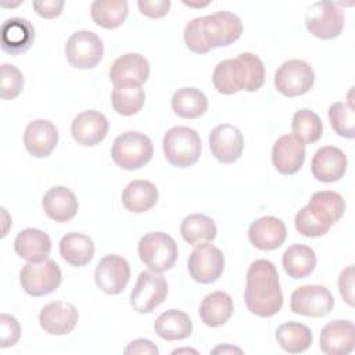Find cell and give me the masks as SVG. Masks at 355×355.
<instances>
[{"instance_id":"cell-35","label":"cell","mask_w":355,"mask_h":355,"mask_svg":"<svg viewBox=\"0 0 355 355\" xmlns=\"http://www.w3.org/2000/svg\"><path fill=\"white\" fill-rule=\"evenodd\" d=\"M276 340L283 351L298 354L306 351L312 345L313 336L308 326L298 322H287L277 327Z\"/></svg>"},{"instance_id":"cell-23","label":"cell","mask_w":355,"mask_h":355,"mask_svg":"<svg viewBox=\"0 0 355 355\" xmlns=\"http://www.w3.org/2000/svg\"><path fill=\"white\" fill-rule=\"evenodd\" d=\"M35 42L33 25L21 17L8 18L1 25V50L10 55L26 53Z\"/></svg>"},{"instance_id":"cell-45","label":"cell","mask_w":355,"mask_h":355,"mask_svg":"<svg viewBox=\"0 0 355 355\" xmlns=\"http://www.w3.org/2000/svg\"><path fill=\"white\" fill-rule=\"evenodd\" d=\"M338 290L343 300L349 305L354 306V266L349 265L340 273L338 277Z\"/></svg>"},{"instance_id":"cell-8","label":"cell","mask_w":355,"mask_h":355,"mask_svg":"<svg viewBox=\"0 0 355 355\" xmlns=\"http://www.w3.org/2000/svg\"><path fill=\"white\" fill-rule=\"evenodd\" d=\"M305 25L318 39H334L344 28V11L336 3L316 1L305 12Z\"/></svg>"},{"instance_id":"cell-28","label":"cell","mask_w":355,"mask_h":355,"mask_svg":"<svg viewBox=\"0 0 355 355\" xmlns=\"http://www.w3.org/2000/svg\"><path fill=\"white\" fill-rule=\"evenodd\" d=\"M212 83L222 94H234L244 90L245 75L240 58H227L218 62L212 72Z\"/></svg>"},{"instance_id":"cell-34","label":"cell","mask_w":355,"mask_h":355,"mask_svg":"<svg viewBox=\"0 0 355 355\" xmlns=\"http://www.w3.org/2000/svg\"><path fill=\"white\" fill-rule=\"evenodd\" d=\"M180 234L190 245L211 243L216 237V223L204 214H190L180 223Z\"/></svg>"},{"instance_id":"cell-21","label":"cell","mask_w":355,"mask_h":355,"mask_svg":"<svg viewBox=\"0 0 355 355\" xmlns=\"http://www.w3.org/2000/svg\"><path fill=\"white\" fill-rule=\"evenodd\" d=\"M58 143V130L47 119H35L28 123L24 132V146L36 158L49 157Z\"/></svg>"},{"instance_id":"cell-50","label":"cell","mask_w":355,"mask_h":355,"mask_svg":"<svg viewBox=\"0 0 355 355\" xmlns=\"http://www.w3.org/2000/svg\"><path fill=\"white\" fill-rule=\"evenodd\" d=\"M180 352H194V354H197V351L196 349H187V348H183V349H175L172 354H180Z\"/></svg>"},{"instance_id":"cell-30","label":"cell","mask_w":355,"mask_h":355,"mask_svg":"<svg viewBox=\"0 0 355 355\" xmlns=\"http://www.w3.org/2000/svg\"><path fill=\"white\" fill-rule=\"evenodd\" d=\"M334 223L333 218L324 209L312 202H308L298 211L294 219L297 232L305 237L324 236Z\"/></svg>"},{"instance_id":"cell-27","label":"cell","mask_w":355,"mask_h":355,"mask_svg":"<svg viewBox=\"0 0 355 355\" xmlns=\"http://www.w3.org/2000/svg\"><path fill=\"white\" fill-rule=\"evenodd\" d=\"M234 305L232 297L225 291H214L201 301L198 315L208 327H219L225 324L233 315Z\"/></svg>"},{"instance_id":"cell-31","label":"cell","mask_w":355,"mask_h":355,"mask_svg":"<svg viewBox=\"0 0 355 355\" xmlns=\"http://www.w3.org/2000/svg\"><path fill=\"white\" fill-rule=\"evenodd\" d=\"M60 255L72 266H85L94 255V243L83 233H67L60 240Z\"/></svg>"},{"instance_id":"cell-26","label":"cell","mask_w":355,"mask_h":355,"mask_svg":"<svg viewBox=\"0 0 355 355\" xmlns=\"http://www.w3.org/2000/svg\"><path fill=\"white\" fill-rule=\"evenodd\" d=\"M123 207L133 214H143L150 211L158 201L157 186L144 179H136L129 182L122 191Z\"/></svg>"},{"instance_id":"cell-12","label":"cell","mask_w":355,"mask_h":355,"mask_svg":"<svg viewBox=\"0 0 355 355\" xmlns=\"http://www.w3.org/2000/svg\"><path fill=\"white\" fill-rule=\"evenodd\" d=\"M334 306V298L329 288L319 284L297 287L290 298V309L308 318H323Z\"/></svg>"},{"instance_id":"cell-13","label":"cell","mask_w":355,"mask_h":355,"mask_svg":"<svg viewBox=\"0 0 355 355\" xmlns=\"http://www.w3.org/2000/svg\"><path fill=\"white\" fill-rule=\"evenodd\" d=\"M130 279V266L128 261L119 255L108 254L103 257L94 270V282L97 287L110 295H116L125 290Z\"/></svg>"},{"instance_id":"cell-15","label":"cell","mask_w":355,"mask_h":355,"mask_svg":"<svg viewBox=\"0 0 355 355\" xmlns=\"http://www.w3.org/2000/svg\"><path fill=\"white\" fill-rule=\"evenodd\" d=\"M209 148L212 155L222 164L237 161L244 148V137L239 128L230 123L215 126L209 133Z\"/></svg>"},{"instance_id":"cell-14","label":"cell","mask_w":355,"mask_h":355,"mask_svg":"<svg viewBox=\"0 0 355 355\" xmlns=\"http://www.w3.org/2000/svg\"><path fill=\"white\" fill-rule=\"evenodd\" d=\"M108 75L114 87L141 86L150 76V64L139 53H126L112 62Z\"/></svg>"},{"instance_id":"cell-11","label":"cell","mask_w":355,"mask_h":355,"mask_svg":"<svg viewBox=\"0 0 355 355\" xmlns=\"http://www.w3.org/2000/svg\"><path fill=\"white\" fill-rule=\"evenodd\" d=\"M187 269L193 280L201 284H209L222 276L225 270V257L218 247L204 243L196 245L191 251Z\"/></svg>"},{"instance_id":"cell-48","label":"cell","mask_w":355,"mask_h":355,"mask_svg":"<svg viewBox=\"0 0 355 355\" xmlns=\"http://www.w3.org/2000/svg\"><path fill=\"white\" fill-rule=\"evenodd\" d=\"M214 354H216V352H239V354H241V349L240 348H236V347H227V345H220V347H218V348H215L214 351H212Z\"/></svg>"},{"instance_id":"cell-7","label":"cell","mask_w":355,"mask_h":355,"mask_svg":"<svg viewBox=\"0 0 355 355\" xmlns=\"http://www.w3.org/2000/svg\"><path fill=\"white\" fill-rule=\"evenodd\" d=\"M64 51L68 62L73 68L92 69L101 61L104 46L94 32L82 29L68 37Z\"/></svg>"},{"instance_id":"cell-39","label":"cell","mask_w":355,"mask_h":355,"mask_svg":"<svg viewBox=\"0 0 355 355\" xmlns=\"http://www.w3.org/2000/svg\"><path fill=\"white\" fill-rule=\"evenodd\" d=\"M329 121L333 128V130L347 139H354L355 132H354V121H355V114H354V107L351 104L343 103V101H336L329 107Z\"/></svg>"},{"instance_id":"cell-24","label":"cell","mask_w":355,"mask_h":355,"mask_svg":"<svg viewBox=\"0 0 355 355\" xmlns=\"http://www.w3.org/2000/svg\"><path fill=\"white\" fill-rule=\"evenodd\" d=\"M42 207L50 219L55 222H68L75 218L79 204L71 189L65 186H54L44 193Z\"/></svg>"},{"instance_id":"cell-40","label":"cell","mask_w":355,"mask_h":355,"mask_svg":"<svg viewBox=\"0 0 355 355\" xmlns=\"http://www.w3.org/2000/svg\"><path fill=\"white\" fill-rule=\"evenodd\" d=\"M243 64L245 75V92H257L265 82V65L262 60L252 53H241L237 55Z\"/></svg>"},{"instance_id":"cell-22","label":"cell","mask_w":355,"mask_h":355,"mask_svg":"<svg viewBox=\"0 0 355 355\" xmlns=\"http://www.w3.org/2000/svg\"><path fill=\"white\" fill-rule=\"evenodd\" d=\"M287 237V229L282 219L276 216H261L248 227L250 243L262 251L279 248Z\"/></svg>"},{"instance_id":"cell-6","label":"cell","mask_w":355,"mask_h":355,"mask_svg":"<svg viewBox=\"0 0 355 355\" xmlns=\"http://www.w3.org/2000/svg\"><path fill=\"white\" fill-rule=\"evenodd\" d=\"M61 269L51 259L28 262L19 273V283L22 288L32 297H43L55 291L61 284Z\"/></svg>"},{"instance_id":"cell-19","label":"cell","mask_w":355,"mask_h":355,"mask_svg":"<svg viewBox=\"0 0 355 355\" xmlns=\"http://www.w3.org/2000/svg\"><path fill=\"white\" fill-rule=\"evenodd\" d=\"M305 161V144L294 135L280 136L272 148V162L282 175L297 173Z\"/></svg>"},{"instance_id":"cell-4","label":"cell","mask_w":355,"mask_h":355,"mask_svg":"<svg viewBox=\"0 0 355 355\" xmlns=\"http://www.w3.org/2000/svg\"><path fill=\"white\" fill-rule=\"evenodd\" d=\"M151 139L136 130H129L119 135L111 147V157L114 162L125 171H136L150 162L153 158Z\"/></svg>"},{"instance_id":"cell-43","label":"cell","mask_w":355,"mask_h":355,"mask_svg":"<svg viewBox=\"0 0 355 355\" xmlns=\"http://www.w3.org/2000/svg\"><path fill=\"white\" fill-rule=\"evenodd\" d=\"M21 338V324L19 322L8 315L1 313L0 315V347L8 348L15 345Z\"/></svg>"},{"instance_id":"cell-25","label":"cell","mask_w":355,"mask_h":355,"mask_svg":"<svg viewBox=\"0 0 355 355\" xmlns=\"http://www.w3.org/2000/svg\"><path fill=\"white\" fill-rule=\"evenodd\" d=\"M14 250L18 257L28 262L46 261L51 251V239L40 229L26 227L14 240Z\"/></svg>"},{"instance_id":"cell-32","label":"cell","mask_w":355,"mask_h":355,"mask_svg":"<svg viewBox=\"0 0 355 355\" xmlns=\"http://www.w3.org/2000/svg\"><path fill=\"white\" fill-rule=\"evenodd\" d=\"M282 263L290 277L305 279L315 270L316 254L308 245L293 244L283 252Z\"/></svg>"},{"instance_id":"cell-2","label":"cell","mask_w":355,"mask_h":355,"mask_svg":"<svg viewBox=\"0 0 355 355\" xmlns=\"http://www.w3.org/2000/svg\"><path fill=\"white\" fill-rule=\"evenodd\" d=\"M244 301L248 311L259 318H272L283 306L279 273L269 259L254 261L247 270Z\"/></svg>"},{"instance_id":"cell-20","label":"cell","mask_w":355,"mask_h":355,"mask_svg":"<svg viewBox=\"0 0 355 355\" xmlns=\"http://www.w3.org/2000/svg\"><path fill=\"white\" fill-rule=\"evenodd\" d=\"M347 157L344 151L336 146L320 147L311 162V171L316 180L333 183L340 180L347 171Z\"/></svg>"},{"instance_id":"cell-46","label":"cell","mask_w":355,"mask_h":355,"mask_svg":"<svg viewBox=\"0 0 355 355\" xmlns=\"http://www.w3.org/2000/svg\"><path fill=\"white\" fill-rule=\"evenodd\" d=\"M64 4L62 0H36L32 3V7L42 18L51 19L62 12Z\"/></svg>"},{"instance_id":"cell-10","label":"cell","mask_w":355,"mask_h":355,"mask_svg":"<svg viewBox=\"0 0 355 355\" xmlns=\"http://www.w3.org/2000/svg\"><path fill=\"white\" fill-rule=\"evenodd\" d=\"M168 295L166 279L157 272L144 270L130 293V305L139 313H150L159 306Z\"/></svg>"},{"instance_id":"cell-41","label":"cell","mask_w":355,"mask_h":355,"mask_svg":"<svg viewBox=\"0 0 355 355\" xmlns=\"http://www.w3.org/2000/svg\"><path fill=\"white\" fill-rule=\"evenodd\" d=\"M1 82H0V97L3 100L15 98L24 89V75L12 64H3L0 68Z\"/></svg>"},{"instance_id":"cell-29","label":"cell","mask_w":355,"mask_h":355,"mask_svg":"<svg viewBox=\"0 0 355 355\" xmlns=\"http://www.w3.org/2000/svg\"><path fill=\"white\" fill-rule=\"evenodd\" d=\"M154 331L166 341H179L187 338L193 331V322L189 315L180 309H168L154 322Z\"/></svg>"},{"instance_id":"cell-5","label":"cell","mask_w":355,"mask_h":355,"mask_svg":"<svg viewBox=\"0 0 355 355\" xmlns=\"http://www.w3.org/2000/svg\"><path fill=\"white\" fill-rule=\"evenodd\" d=\"M137 252L141 262L150 270L164 273L172 269L179 251L176 241L169 234L164 232H150L140 239Z\"/></svg>"},{"instance_id":"cell-3","label":"cell","mask_w":355,"mask_h":355,"mask_svg":"<svg viewBox=\"0 0 355 355\" xmlns=\"http://www.w3.org/2000/svg\"><path fill=\"white\" fill-rule=\"evenodd\" d=\"M162 148L171 165L187 168L194 165L201 155V139L189 126H173L164 135Z\"/></svg>"},{"instance_id":"cell-36","label":"cell","mask_w":355,"mask_h":355,"mask_svg":"<svg viewBox=\"0 0 355 355\" xmlns=\"http://www.w3.org/2000/svg\"><path fill=\"white\" fill-rule=\"evenodd\" d=\"M128 12V1L125 0H96L90 6L92 21L104 29L121 26Z\"/></svg>"},{"instance_id":"cell-16","label":"cell","mask_w":355,"mask_h":355,"mask_svg":"<svg viewBox=\"0 0 355 355\" xmlns=\"http://www.w3.org/2000/svg\"><path fill=\"white\" fill-rule=\"evenodd\" d=\"M79 319L78 309L67 301H53L44 305L39 313L40 327L53 336H65L71 333Z\"/></svg>"},{"instance_id":"cell-49","label":"cell","mask_w":355,"mask_h":355,"mask_svg":"<svg viewBox=\"0 0 355 355\" xmlns=\"http://www.w3.org/2000/svg\"><path fill=\"white\" fill-rule=\"evenodd\" d=\"M186 6H189V7H204V6H207V4H209V1H205V3H201V4H197V3H187V1H183Z\"/></svg>"},{"instance_id":"cell-33","label":"cell","mask_w":355,"mask_h":355,"mask_svg":"<svg viewBox=\"0 0 355 355\" xmlns=\"http://www.w3.org/2000/svg\"><path fill=\"white\" fill-rule=\"evenodd\" d=\"M171 107L178 116L196 119L207 112L208 100L200 89L182 87L173 93L171 98Z\"/></svg>"},{"instance_id":"cell-44","label":"cell","mask_w":355,"mask_h":355,"mask_svg":"<svg viewBox=\"0 0 355 355\" xmlns=\"http://www.w3.org/2000/svg\"><path fill=\"white\" fill-rule=\"evenodd\" d=\"M139 10L148 18H161L168 14L171 8L169 0H139Z\"/></svg>"},{"instance_id":"cell-9","label":"cell","mask_w":355,"mask_h":355,"mask_svg":"<svg viewBox=\"0 0 355 355\" xmlns=\"http://www.w3.org/2000/svg\"><path fill=\"white\" fill-rule=\"evenodd\" d=\"M315 83V72L304 60L284 61L275 73V87L286 97L308 93Z\"/></svg>"},{"instance_id":"cell-37","label":"cell","mask_w":355,"mask_h":355,"mask_svg":"<svg viewBox=\"0 0 355 355\" xmlns=\"http://www.w3.org/2000/svg\"><path fill=\"white\" fill-rule=\"evenodd\" d=\"M293 135L302 143H315L323 135V123L319 115L308 108L298 110L291 119Z\"/></svg>"},{"instance_id":"cell-1","label":"cell","mask_w":355,"mask_h":355,"mask_svg":"<svg viewBox=\"0 0 355 355\" xmlns=\"http://www.w3.org/2000/svg\"><path fill=\"white\" fill-rule=\"evenodd\" d=\"M243 33L241 19L230 11H218L197 17L187 22L183 39L187 49L196 54H205L212 49L225 47L236 42Z\"/></svg>"},{"instance_id":"cell-18","label":"cell","mask_w":355,"mask_h":355,"mask_svg":"<svg viewBox=\"0 0 355 355\" xmlns=\"http://www.w3.org/2000/svg\"><path fill=\"white\" fill-rule=\"evenodd\" d=\"M319 347L327 355H347L355 348V327L351 320H331L320 331Z\"/></svg>"},{"instance_id":"cell-42","label":"cell","mask_w":355,"mask_h":355,"mask_svg":"<svg viewBox=\"0 0 355 355\" xmlns=\"http://www.w3.org/2000/svg\"><path fill=\"white\" fill-rule=\"evenodd\" d=\"M309 202L324 209L333 218L334 222H337L345 211V201L343 196L331 190H322L313 193Z\"/></svg>"},{"instance_id":"cell-38","label":"cell","mask_w":355,"mask_h":355,"mask_svg":"<svg viewBox=\"0 0 355 355\" xmlns=\"http://www.w3.org/2000/svg\"><path fill=\"white\" fill-rule=\"evenodd\" d=\"M146 94L141 86H119L111 93V103L119 115L130 116L137 114L144 105Z\"/></svg>"},{"instance_id":"cell-47","label":"cell","mask_w":355,"mask_h":355,"mask_svg":"<svg viewBox=\"0 0 355 355\" xmlns=\"http://www.w3.org/2000/svg\"><path fill=\"white\" fill-rule=\"evenodd\" d=\"M125 354L126 355H133V354L158 355L159 349L153 341H150L147 338H137V340L129 343V345L125 348Z\"/></svg>"},{"instance_id":"cell-17","label":"cell","mask_w":355,"mask_h":355,"mask_svg":"<svg viewBox=\"0 0 355 355\" xmlns=\"http://www.w3.org/2000/svg\"><path fill=\"white\" fill-rule=\"evenodd\" d=\"M108 128V119L104 114L96 110H86L73 118L71 133L78 144L92 147L105 139Z\"/></svg>"}]
</instances>
